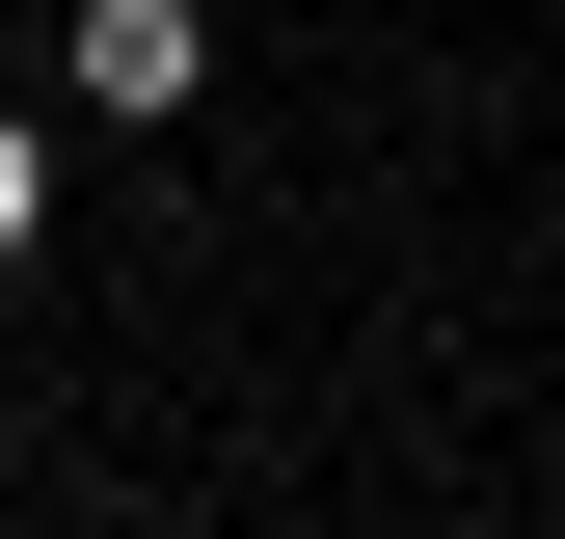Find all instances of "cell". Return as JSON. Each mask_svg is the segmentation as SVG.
<instances>
[{
	"instance_id": "cell-2",
	"label": "cell",
	"mask_w": 565,
	"mask_h": 539,
	"mask_svg": "<svg viewBox=\"0 0 565 539\" xmlns=\"http://www.w3.org/2000/svg\"><path fill=\"white\" fill-rule=\"evenodd\" d=\"M54 243V108H0V270Z\"/></svg>"
},
{
	"instance_id": "cell-1",
	"label": "cell",
	"mask_w": 565,
	"mask_h": 539,
	"mask_svg": "<svg viewBox=\"0 0 565 539\" xmlns=\"http://www.w3.org/2000/svg\"><path fill=\"white\" fill-rule=\"evenodd\" d=\"M54 108L82 135H189L216 108V0H54Z\"/></svg>"
}]
</instances>
